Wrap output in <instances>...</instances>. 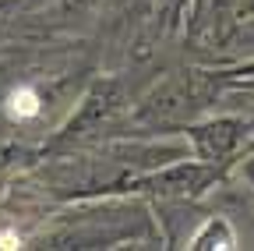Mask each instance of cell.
I'll return each mask as SVG.
<instances>
[{
    "mask_svg": "<svg viewBox=\"0 0 254 251\" xmlns=\"http://www.w3.org/2000/svg\"><path fill=\"white\" fill-rule=\"evenodd\" d=\"M201 99H205V96L194 88V78H190L187 85H184V82H170V85H163V88L152 96V103L145 106V117H148V120H180L184 113L205 106Z\"/></svg>",
    "mask_w": 254,
    "mask_h": 251,
    "instance_id": "obj_1",
    "label": "cell"
},
{
    "mask_svg": "<svg viewBox=\"0 0 254 251\" xmlns=\"http://www.w3.org/2000/svg\"><path fill=\"white\" fill-rule=\"evenodd\" d=\"M237 128L240 124H233V120H219V124H208V128H194V142H198L205 160L226 156L233 149V142H237Z\"/></svg>",
    "mask_w": 254,
    "mask_h": 251,
    "instance_id": "obj_2",
    "label": "cell"
},
{
    "mask_svg": "<svg viewBox=\"0 0 254 251\" xmlns=\"http://www.w3.org/2000/svg\"><path fill=\"white\" fill-rule=\"evenodd\" d=\"M7 113H11L14 120L36 117V113H39V96H36V88H14L11 96H7Z\"/></svg>",
    "mask_w": 254,
    "mask_h": 251,
    "instance_id": "obj_3",
    "label": "cell"
},
{
    "mask_svg": "<svg viewBox=\"0 0 254 251\" xmlns=\"http://www.w3.org/2000/svg\"><path fill=\"white\" fill-rule=\"evenodd\" d=\"M194 248H233V234H230V227L222 223H208L198 237H194Z\"/></svg>",
    "mask_w": 254,
    "mask_h": 251,
    "instance_id": "obj_4",
    "label": "cell"
}]
</instances>
